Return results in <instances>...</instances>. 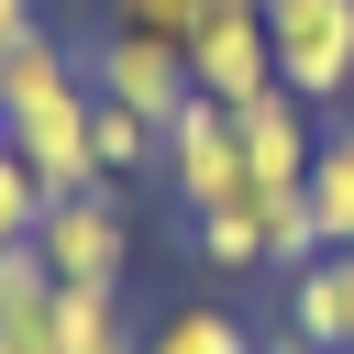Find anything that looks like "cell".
I'll return each instance as SVG.
<instances>
[{
  "mask_svg": "<svg viewBox=\"0 0 354 354\" xmlns=\"http://www.w3.org/2000/svg\"><path fill=\"white\" fill-rule=\"evenodd\" d=\"M266 11V44H277V88L332 111L354 100V0H254Z\"/></svg>",
  "mask_w": 354,
  "mask_h": 354,
  "instance_id": "1",
  "label": "cell"
},
{
  "mask_svg": "<svg viewBox=\"0 0 354 354\" xmlns=\"http://www.w3.org/2000/svg\"><path fill=\"white\" fill-rule=\"evenodd\" d=\"M33 254L55 266V288H122V277H133V210H122V188H66V199H44Z\"/></svg>",
  "mask_w": 354,
  "mask_h": 354,
  "instance_id": "2",
  "label": "cell"
},
{
  "mask_svg": "<svg viewBox=\"0 0 354 354\" xmlns=\"http://www.w3.org/2000/svg\"><path fill=\"white\" fill-rule=\"evenodd\" d=\"M77 66H88V88H100V100L144 111L155 133H166V122H177V111L199 100V88H188V55H177L166 33H122V22H100V44H88Z\"/></svg>",
  "mask_w": 354,
  "mask_h": 354,
  "instance_id": "3",
  "label": "cell"
},
{
  "mask_svg": "<svg viewBox=\"0 0 354 354\" xmlns=\"http://www.w3.org/2000/svg\"><path fill=\"white\" fill-rule=\"evenodd\" d=\"M177 55H188V88L221 100V111H243V100L277 88V44H266V11H254V0H221Z\"/></svg>",
  "mask_w": 354,
  "mask_h": 354,
  "instance_id": "4",
  "label": "cell"
},
{
  "mask_svg": "<svg viewBox=\"0 0 354 354\" xmlns=\"http://www.w3.org/2000/svg\"><path fill=\"white\" fill-rule=\"evenodd\" d=\"M155 177L177 188V210H188V221H199V210H221V199H243V133H232V111H221V100H188V111L166 122Z\"/></svg>",
  "mask_w": 354,
  "mask_h": 354,
  "instance_id": "5",
  "label": "cell"
},
{
  "mask_svg": "<svg viewBox=\"0 0 354 354\" xmlns=\"http://www.w3.org/2000/svg\"><path fill=\"white\" fill-rule=\"evenodd\" d=\"M88 111H100V88L77 77V88H55V100H33L22 122H0V144L44 177V199H66V188H100V155H88Z\"/></svg>",
  "mask_w": 354,
  "mask_h": 354,
  "instance_id": "6",
  "label": "cell"
},
{
  "mask_svg": "<svg viewBox=\"0 0 354 354\" xmlns=\"http://www.w3.org/2000/svg\"><path fill=\"white\" fill-rule=\"evenodd\" d=\"M232 133H243V188H310V155H321L310 100L266 88V100H243V111H232Z\"/></svg>",
  "mask_w": 354,
  "mask_h": 354,
  "instance_id": "7",
  "label": "cell"
},
{
  "mask_svg": "<svg viewBox=\"0 0 354 354\" xmlns=\"http://www.w3.org/2000/svg\"><path fill=\"white\" fill-rule=\"evenodd\" d=\"M288 332H299L310 354H354V243H343V254H310V266L288 277Z\"/></svg>",
  "mask_w": 354,
  "mask_h": 354,
  "instance_id": "8",
  "label": "cell"
},
{
  "mask_svg": "<svg viewBox=\"0 0 354 354\" xmlns=\"http://www.w3.org/2000/svg\"><path fill=\"white\" fill-rule=\"evenodd\" d=\"M0 354H55V266L33 243H0Z\"/></svg>",
  "mask_w": 354,
  "mask_h": 354,
  "instance_id": "9",
  "label": "cell"
},
{
  "mask_svg": "<svg viewBox=\"0 0 354 354\" xmlns=\"http://www.w3.org/2000/svg\"><path fill=\"white\" fill-rule=\"evenodd\" d=\"M77 77H88V66H77L44 22H33V33H11V44H0V122H22L33 100H55V88H77Z\"/></svg>",
  "mask_w": 354,
  "mask_h": 354,
  "instance_id": "10",
  "label": "cell"
},
{
  "mask_svg": "<svg viewBox=\"0 0 354 354\" xmlns=\"http://www.w3.org/2000/svg\"><path fill=\"white\" fill-rule=\"evenodd\" d=\"M133 310L122 288H55V354H133Z\"/></svg>",
  "mask_w": 354,
  "mask_h": 354,
  "instance_id": "11",
  "label": "cell"
},
{
  "mask_svg": "<svg viewBox=\"0 0 354 354\" xmlns=\"http://www.w3.org/2000/svg\"><path fill=\"white\" fill-rule=\"evenodd\" d=\"M310 221H321V254L354 243V122H332L310 155Z\"/></svg>",
  "mask_w": 354,
  "mask_h": 354,
  "instance_id": "12",
  "label": "cell"
},
{
  "mask_svg": "<svg viewBox=\"0 0 354 354\" xmlns=\"http://www.w3.org/2000/svg\"><path fill=\"white\" fill-rule=\"evenodd\" d=\"M88 155H100V188H122V177H155V155H166V133H155L144 111H122V100H100V111H88Z\"/></svg>",
  "mask_w": 354,
  "mask_h": 354,
  "instance_id": "13",
  "label": "cell"
},
{
  "mask_svg": "<svg viewBox=\"0 0 354 354\" xmlns=\"http://www.w3.org/2000/svg\"><path fill=\"white\" fill-rule=\"evenodd\" d=\"M188 243H199V266H221V277L266 266V210H254V188H243V199H221V210H199V221H188Z\"/></svg>",
  "mask_w": 354,
  "mask_h": 354,
  "instance_id": "14",
  "label": "cell"
},
{
  "mask_svg": "<svg viewBox=\"0 0 354 354\" xmlns=\"http://www.w3.org/2000/svg\"><path fill=\"white\" fill-rule=\"evenodd\" d=\"M133 354H254V332H243L221 299H188V310H166V321H155Z\"/></svg>",
  "mask_w": 354,
  "mask_h": 354,
  "instance_id": "15",
  "label": "cell"
},
{
  "mask_svg": "<svg viewBox=\"0 0 354 354\" xmlns=\"http://www.w3.org/2000/svg\"><path fill=\"white\" fill-rule=\"evenodd\" d=\"M33 232H44V177L0 144V243H33Z\"/></svg>",
  "mask_w": 354,
  "mask_h": 354,
  "instance_id": "16",
  "label": "cell"
},
{
  "mask_svg": "<svg viewBox=\"0 0 354 354\" xmlns=\"http://www.w3.org/2000/svg\"><path fill=\"white\" fill-rule=\"evenodd\" d=\"M210 11H221V0H111V22H122V33H166V44H188Z\"/></svg>",
  "mask_w": 354,
  "mask_h": 354,
  "instance_id": "17",
  "label": "cell"
},
{
  "mask_svg": "<svg viewBox=\"0 0 354 354\" xmlns=\"http://www.w3.org/2000/svg\"><path fill=\"white\" fill-rule=\"evenodd\" d=\"M33 22H44V0H0V44H11V33H33Z\"/></svg>",
  "mask_w": 354,
  "mask_h": 354,
  "instance_id": "18",
  "label": "cell"
}]
</instances>
